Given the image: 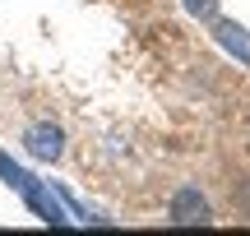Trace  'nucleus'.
Here are the masks:
<instances>
[{
  "label": "nucleus",
  "mask_w": 250,
  "mask_h": 236,
  "mask_svg": "<svg viewBox=\"0 0 250 236\" xmlns=\"http://www.w3.org/2000/svg\"><path fill=\"white\" fill-rule=\"evenodd\" d=\"M171 222H176V227H204V222H213L208 199L195 190V185H181L176 190V199H171Z\"/></svg>",
  "instance_id": "1"
},
{
  "label": "nucleus",
  "mask_w": 250,
  "mask_h": 236,
  "mask_svg": "<svg viewBox=\"0 0 250 236\" xmlns=\"http://www.w3.org/2000/svg\"><path fill=\"white\" fill-rule=\"evenodd\" d=\"M213 33H218V42H223V46H227V51H232L241 65H250V33H246L241 23H218Z\"/></svg>",
  "instance_id": "2"
},
{
  "label": "nucleus",
  "mask_w": 250,
  "mask_h": 236,
  "mask_svg": "<svg viewBox=\"0 0 250 236\" xmlns=\"http://www.w3.org/2000/svg\"><path fill=\"white\" fill-rule=\"evenodd\" d=\"M28 148H33L37 157H56V153H61V130H51V125L28 130Z\"/></svg>",
  "instance_id": "3"
},
{
  "label": "nucleus",
  "mask_w": 250,
  "mask_h": 236,
  "mask_svg": "<svg viewBox=\"0 0 250 236\" xmlns=\"http://www.w3.org/2000/svg\"><path fill=\"white\" fill-rule=\"evenodd\" d=\"M186 9L195 19H204V23H213V19H218V0H186Z\"/></svg>",
  "instance_id": "4"
}]
</instances>
